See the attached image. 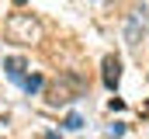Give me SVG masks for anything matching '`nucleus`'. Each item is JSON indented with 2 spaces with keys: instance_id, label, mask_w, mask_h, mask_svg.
Returning a JSON list of instances; mask_svg holds the SVG:
<instances>
[{
  "instance_id": "nucleus-1",
  "label": "nucleus",
  "mask_w": 149,
  "mask_h": 139,
  "mask_svg": "<svg viewBox=\"0 0 149 139\" xmlns=\"http://www.w3.org/2000/svg\"><path fill=\"white\" fill-rule=\"evenodd\" d=\"M7 38L17 45H38L45 38V28L35 14H10L7 18Z\"/></svg>"
},
{
  "instance_id": "nucleus-3",
  "label": "nucleus",
  "mask_w": 149,
  "mask_h": 139,
  "mask_svg": "<svg viewBox=\"0 0 149 139\" xmlns=\"http://www.w3.org/2000/svg\"><path fill=\"white\" fill-rule=\"evenodd\" d=\"M104 84H108V87H114V84H118V59H114V56H108V59H104Z\"/></svg>"
},
{
  "instance_id": "nucleus-6",
  "label": "nucleus",
  "mask_w": 149,
  "mask_h": 139,
  "mask_svg": "<svg viewBox=\"0 0 149 139\" xmlns=\"http://www.w3.org/2000/svg\"><path fill=\"white\" fill-rule=\"evenodd\" d=\"M24 87H28V91H38V87H42V80H38V77H28V80H24Z\"/></svg>"
},
{
  "instance_id": "nucleus-4",
  "label": "nucleus",
  "mask_w": 149,
  "mask_h": 139,
  "mask_svg": "<svg viewBox=\"0 0 149 139\" xmlns=\"http://www.w3.org/2000/svg\"><path fill=\"white\" fill-rule=\"evenodd\" d=\"M3 66H7V73H10L14 80H21V70H24V63H21V59H7Z\"/></svg>"
},
{
  "instance_id": "nucleus-5",
  "label": "nucleus",
  "mask_w": 149,
  "mask_h": 139,
  "mask_svg": "<svg viewBox=\"0 0 149 139\" xmlns=\"http://www.w3.org/2000/svg\"><path fill=\"white\" fill-rule=\"evenodd\" d=\"M63 125H66V129H80V125H83V118H80V115H70Z\"/></svg>"
},
{
  "instance_id": "nucleus-2",
  "label": "nucleus",
  "mask_w": 149,
  "mask_h": 139,
  "mask_svg": "<svg viewBox=\"0 0 149 139\" xmlns=\"http://www.w3.org/2000/svg\"><path fill=\"white\" fill-rule=\"evenodd\" d=\"M83 94V77H76V73H59L56 80H52V87H49V101L52 104H66L80 98Z\"/></svg>"
}]
</instances>
